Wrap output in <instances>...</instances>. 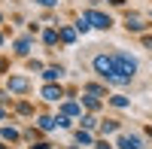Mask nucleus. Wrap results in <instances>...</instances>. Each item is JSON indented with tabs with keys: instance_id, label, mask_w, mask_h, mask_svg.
Listing matches in <instances>:
<instances>
[{
	"instance_id": "1",
	"label": "nucleus",
	"mask_w": 152,
	"mask_h": 149,
	"mask_svg": "<svg viewBox=\"0 0 152 149\" xmlns=\"http://www.w3.org/2000/svg\"><path fill=\"white\" fill-rule=\"evenodd\" d=\"M94 70H97L104 79H110L113 85H125V82H128V76L116 67V58H113V55H97V58H94Z\"/></svg>"
},
{
	"instance_id": "2",
	"label": "nucleus",
	"mask_w": 152,
	"mask_h": 149,
	"mask_svg": "<svg viewBox=\"0 0 152 149\" xmlns=\"http://www.w3.org/2000/svg\"><path fill=\"white\" fill-rule=\"evenodd\" d=\"M113 58H116V67H119V70H122L125 76H128V79H131L134 73H137V61H134V58H131L128 52H116Z\"/></svg>"
},
{
	"instance_id": "3",
	"label": "nucleus",
	"mask_w": 152,
	"mask_h": 149,
	"mask_svg": "<svg viewBox=\"0 0 152 149\" xmlns=\"http://www.w3.org/2000/svg\"><path fill=\"white\" fill-rule=\"evenodd\" d=\"M85 18H88V24H91V28H100V31H107L110 28V15H104V12H97V9H88L85 12Z\"/></svg>"
},
{
	"instance_id": "4",
	"label": "nucleus",
	"mask_w": 152,
	"mask_h": 149,
	"mask_svg": "<svg viewBox=\"0 0 152 149\" xmlns=\"http://www.w3.org/2000/svg\"><path fill=\"white\" fill-rule=\"evenodd\" d=\"M119 146H122V149H143L140 137H131V134H125V137H119Z\"/></svg>"
},
{
	"instance_id": "5",
	"label": "nucleus",
	"mask_w": 152,
	"mask_h": 149,
	"mask_svg": "<svg viewBox=\"0 0 152 149\" xmlns=\"http://www.w3.org/2000/svg\"><path fill=\"white\" fill-rule=\"evenodd\" d=\"M9 91H28V79L24 76H12L9 79Z\"/></svg>"
},
{
	"instance_id": "6",
	"label": "nucleus",
	"mask_w": 152,
	"mask_h": 149,
	"mask_svg": "<svg viewBox=\"0 0 152 149\" xmlns=\"http://www.w3.org/2000/svg\"><path fill=\"white\" fill-rule=\"evenodd\" d=\"M43 97H46V101H61V88H58V85H46Z\"/></svg>"
},
{
	"instance_id": "7",
	"label": "nucleus",
	"mask_w": 152,
	"mask_h": 149,
	"mask_svg": "<svg viewBox=\"0 0 152 149\" xmlns=\"http://www.w3.org/2000/svg\"><path fill=\"white\" fill-rule=\"evenodd\" d=\"M15 52H18V55H28V52H31V40H18V43H15Z\"/></svg>"
},
{
	"instance_id": "8",
	"label": "nucleus",
	"mask_w": 152,
	"mask_h": 149,
	"mask_svg": "<svg viewBox=\"0 0 152 149\" xmlns=\"http://www.w3.org/2000/svg\"><path fill=\"white\" fill-rule=\"evenodd\" d=\"M128 31H143V21L137 15H128Z\"/></svg>"
},
{
	"instance_id": "9",
	"label": "nucleus",
	"mask_w": 152,
	"mask_h": 149,
	"mask_svg": "<svg viewBox=\"0 0 152 149\" xmlns=\"http://www.w3.org/2000/svg\"><path fill=\"white\" fill-rule=\"evenodd\" d=\"M55 125H58V119H49V116H43V119H40V128H43V131L55 128Z\"/></svg>"
},
{
	"instance_id": "10",
	"label": "nucleus",
	"mask_w": 152,
	"mask_h": 149,
	"mask_svg": "<svg viewBox=\"0 0 152 149\" xmlns=\"http://www.w3.org/2000/svg\"><path fill=\"white\" fill-rule=\"evenodd\" d=\"M61 40H64V43H73V40H76V31H73V28H64V31H61Z\"/></svg>"
},
{
	"instance_id": "11",
	"label": "nucleus",
	"mask_w": 152,
	"mask_h": 149,
	"mask_svg": "<svg viewBox=\"0 0 152 149\" xmlns=\"http://www.w3.org/2000/svg\"><path fill=\"white\" fill-rule=\"evenodd\" d=\"M61 73H64V70H61V67H46V79H58Z\"/></svg>"
},
{
	"instance_id": "12",
	"label": "nucleus",
	"mask_w": 152,
	"mask_h": 149,
	"mask_svg": "<svg viewBox=\"0 0 152 149\" xmlns=\"http://www.w3.org/2000/svg\"><path fill=\"white\" fill-rule=\"evenodd\" d=\"M3 137H6V140H18V131H15V128H3Z\"/></svg>"
},
{
	"instance_id": "13",
	"label": "nucleus",
	"mask_w": 152,
	"mask_h": 149,
	"mask_svg": "<svg viewBox=\"0 0 152 149\" xmlns=\"http://www.w3.org/2000/svg\"><path fill=\"white\" fill-rule=\"evenodd\" d=\"M64 113L67 116H79V107H76V104H64Z\"/></svg>"
},
{
	"instance_id": "14",
	"label": "nucleus",
	"mask_w": 152,
	"mask_h": 149,
	"mask_svg": "<svg viewBox=\"0 0 152 149\" xmlns=\"http://www.w3.org/2000/svg\"><path fill=\"white\" fill-rule=\"evenodd\" d=\"M113 107H128V97H122V94H116V97H113Z\"/></svg>"
},
{
	"instance_id": "15",
	"label": "nucleus",
	"mask_w": 152,
	"mask_h": 149,
	"mask_svg": "<svg viewBox=\"0 0 152 149\" xmlns=\"http://www.w3.org/2000/svg\"><path fill=\"white\" fill-rule=\"evenodd\" d=\"M76 140H79V143H91V134H88V131H79V134H76Z\"/></svg>"
},
{
	"instance_id": "16",
	"label": "nucleus",
	"mask_w": 152,
	"mask_h": 149,
	"mask_svg": "<svg viewBox=\"0 0 152 149\" xmlns=\"http://www.w3.org/2000/svg\"><path fill=\"white\" fill-rule=\"evenodd\" d=\"M43 40H46V43H49V46H52V43H55V40H58V34H55V31H46V37H43Z\"/></svg>"
},
{
	"instance_id": "17",
	"label": "nucleus",
	"mask_w": 152,
	"mask_h": 149,
	"mask_svg": "<svg viewBox=\"0 0 152 149\" xmlns=\"http://www.w3.org/2000/svg\"><path fill=\"white\" fill-rule=\"evenodd\" d=\"M82 125H85V128H94L97 122H94V116H85V119H82Z\"/></svg>"
},
{
	"instance_id": "18",
	"label": "nucleus",
	"mask_w": 152,
	"mask_h": 149,
	"mask_svg": "<svg viewBox=\"0 0 152 149\" xmlns=\"http://www.w3.org/2000/svg\"><path fill=\"white\" fill-rule=\"evenodd\" d=\"M116 131V122H104V134H113Z\"/></svg>"
},
{
	"instance_id": "19",
	"label": "nucleus",
	"mask_w": 152,
	"mask_h": 149,
	"mask_svg": "<svg viewBox=\"0 0 152 149\" xmlns=\"http://www.w3.org/2000/svg\"><path fill=\"white\" fill-rule=\"evenodd\" d=\"M40 3H43V6H55V0H40Z\"/></svg>"
},
{
	"instance_id": "20",
	"label": "nucleus",
	"mask_w": 152,
	"mask_h": 149,
	"mask_svg": "<svg viewBox=\"0 0 152 149\" xmlns=\"http://www.w3.org/2000/svg\"><path fill=\"white\" fill-rule=\"evenodd\" d=\"M146 46H149V49H152V37H146Z\"/></svg>"
},
{
	"instance_id": "21",
	"label": "nucleus",
	"mask_w": 152,
	"mask_h": 149,
	"mask_svg": "<svg viewBox=\"0 0 152 149\" xmlns=\"http://www.w3.org/2000/svg\"><path fill=\"white\" fill-rule=\"evenodd\" d=\"M97 149H110V146H107V143H100V146H97Z\"/></svg>"
},
{
	"instance_id": "22",
	"label": "nucleus",
	"mask_w": 152,
	"mask_h": 149,
	"mask_svg": "<svg viewBox=\"0 0 152 149\" xmlns=\"http://www.w3.org/2000/svg\"><path fill=\"white\" fill-rule=\"evenodd\" d=\"M3 67H6V64H3V61H0V70H3Z\"/></svg>"
},
{
	"instance_id": "23",
	"label": "nucleus",
	"mask_w": 152,
	"mask_h": 149,
	"mask_svg": "<svg viewBox=\"0 0 152 149\" xmlns=\"http://www.w3.org/2000/svg\"><path fill=\"white\" fill-rule=\"evenodd\" d=\"M0 43H3V37H0Z\"/></svg>"
},
{
	"instance_id": "24",
	"label": "nucleus",
	"mask_w": 152,
	"mask_h": 149,
	"mask_svg": "<svg viewBox=\"0 0 152 149\" xmlns=\"http://www.w3.org/2000/svg\"><path fill=\"white\" fill-rule=\"evenodd\" d=\"M0 149H3V146H0Z\"/></svg>"
}]
</instances>
